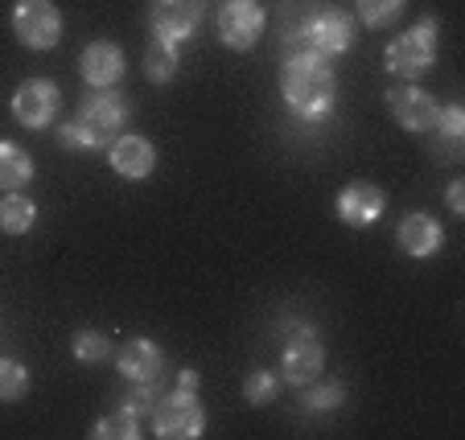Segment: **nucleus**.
<instances>
[{
	"label": "nucleus",
	"instance_id": "obj_1",
	"mask_svg": "<svg viewBox=\"0 0 465 440\" xmlns=\"http://www.w3.org/2000/svg\"><path fill=\"white\" fill-rule=\"evenodd\" d=\"M281 95L301 123H325L338 103V74L330 58L313 50H289L281 66Z\"/></svg>",
	"mask_w": 465,
	"mask_h": 440
},
{
	"label": "nucleus",
	"instance_id": "obj_2",
	"mask_svg": "<svg viewBox=\"0 0 465 440\" xmlns=\"http://www.w3.org/2000/svg\"><path fill=\"white\" fill-rule=\"evenodd\" d=\"M132 120V103L120 87H104V91H91L74 115L62 123L58 144L71 152H104L115 136L128 128Z\"/></svg>",
	"mask_w": 465,
	"mask_h": 440
},
{
	"label": "nucleus",
	"instance_id": "obj_3",
	"mask_svg": "<svg viewBox=\"0 0 465 440\" xmlns=\"http://www.w3.org/2000/svg\"><path fill=\"white\" fill-rule=\"evenodd\" d=\"M437 50H440V29L432 17H424V21H416L412 29H404L400 37H391L383 58H387V71H391L395 79L416 83L437 66Z\"/></svg>",
	"mask_w": 465,
	"mask_h": 440
},
{
	"label": "nucleus",
	"instance_id": "obj_4",
	"mask_svg": "<svg viewBox=\"0 0 465 440\" xmlns=\"http://www.w3.org/2000/svg\"><path fill=\"white\" fill-rule=\"evenodd\" d=\"M149 420H153V436H161V440H198L206 432V407L198 399V391L165 387L161 399L153 404Z\"/></svg>",
	"mask_w": 465,
	"mask_h": 440
},
{
	"label": "nucleus",
	"instance_id": "obj_5",
	"mask_svg": "<svg viewBox=\"0 0 465 440\" xmlns=\"http://www.w3.org/2000/svg\"><path fill=\"white\" fill-rule=\"evenodd\" d=\"M354 45V17L342 9H317L301 21L297 37L289 42V50H313L322 58H342Z\"/></svg>",
	"mask_w": 465,
	"mask_h": 440
},
{
	"label": "nucleus",
	"instance_id": "obj_6",
	"mask_svg": "<svg viewBox=\"0 0 465 440\" xmlns=\"http://www.w3.org/2000/svg\"><path fill=\"white\" fill-rule=\"evenodd\" d=\"M13 34L25 50H54L62 42V9L54 0H17Z\"/></svg>",
	"mask_w": 465,
	"mask_h": 440
},
{
	"label": "nucleus",
	"instance_id": "obj_7",
	"mask_svg": "<svg viewBox=\"0 0 465 440\" xmlns=\"http://www.w3.org/2000/svg\"><path fill=\"white\" fill-rule=\"evenodd\" d=\"M322 370H325V346H322V337L313 334V326H297L289 337H284L281 379L292 383V387H305V383L322 379Z\"/></svg>",
	"mask_w": 465,
	"mask_h": 440
},
{
	"label": "nucleus",
	"instance_id": "obj_8",
	"mask_svg": "<svg viewBox=\"0 0 465 440\" xmlns=\"http://www.w3.org/2000/svg\"><path fill=\"white\" fill-rule=\"evenodd\" d=\"M62 112V87L54 79H25L17 91H13V120L21 128H50Z\"/></svg>",
	"mask_w": 465,
	"mask_h": 440
},
{
	"label": "nucleus",
	"instance_id": "obj_9",
	"mask_svg": "<svg viewBox=\"0 0 465 440\" xmlns=\"http://www.w3.org/2000/svg\"><path fill=\"white\" fill-rule=\"evenodd\" d=\"M214 21H219V42L227 50L243 54L263 37V9L255 0H223V9Z\"/></svg>",
	"mask_w": 465,
	"mask_h": 440
},
{
	"label": "nucleus",
	"instance_id": "obj_10",
	"mask_svg": "<svg viewBox=\"0 0 465 440\" xmlns=\"http://www.w3.org/2000/svg\"><path fill=\"white\" fill-rule=\"evenodd\" d=\"M387 112H391V120L404 128V132H432V120H437L440 103L429 95L424 87H416V83H404V87H391L387 91Z\"/></svg>",
	"mask_w": 465,
	"mask_h": 440
},
{
	"label": "nucleus",
	"instance_id": "obj_11",
	"mask_svg": "<svg viewBox=\"0 0 465 440\" xmlns=\"http://www.w3.org/2000/svg\"><path fill=\"white\" fill-rule=\"evenodd\" d=\"M107 165H112L115 177H124V181H144V177L157 169V149H153L149 136L120 132L107 144Z\"/></svg>",
	"mask_w": 465,
	"mask_h": 440
},
{
	"label": "nucleus",
	"instance_id": "obj_12",
	"mask_svg": "<svg viewBox=\"0 0 465 440\" xmlns=\"http://www.w3.org/2000/svg\"><path fill=\"white\" fill-rule=\"evenodd\" d=\"M206 17V0H153L149 21L153 34L173 37V42H190L193 29Z\"/></svg>",
	"mask_w": 465,
	"mask_h": 440
},
{
	"label": "nucleus",
	"instance_id": "obj_13",
	"mask_svg": "<svg viewBox=\"0 0 465 440\" xmlns=\"http://www.w3.org/2000/svg\"><path fill=\"white\" fill-rule=\"evenodd\" d=\"M115 370H120L128 383H153L165 379V350L149 337H128V342L115 350Z\"/></svg>",
	"mask_w": 465,
	"mask_h": 440
},
{
	"label": "nucleus",
	"instance_id": "obj_14",
	"mask_svg": "<svg viewBox=\"0 0 465 440\" xmlns=\"http://www.w3.org/2000/svg\"><path fill=\"white\" fill-rule=\"evenodd\" d=\"M124 66H128V58H124V50L115 42H107V37H99V42H91L87 50L79 54V74L83 83H87L91 91H104V87H115V83L124 79Z\"/></svg>",
	"mask_w": 465,
	"mask_h": 440
},
{
	"label": "nucleus",
	"instance_id": "obj_15",
	"mask_svg": "<svg viewBox=\"0 0 465 440\" xmlns=\"http://www.w3.org/2000/svg\"><path fill=\"white\" fill-rule=\"evenodd\" d=\"M395 243H400V251L412 259H432L440 247H445V227H440L432 214L412 210L400 219V227H395Z\"/></svg>",
	"mask_w": 465,
	"mask_h": 440
},
{
	"label": "nucleus",
	"instance_id": "obj_16",
	"mask_svg": "<svg viewBox=\"0 0 465 440\" xmlns=\"http://www.w3.org/2000/svg\"><path fill=\"white\" fill-rule=\"evenodd\" d=\"M383 210H387V194L375 181H351L338 194V219L346 227H371V222L383 219Z\"/></svg>",
	"mask_w": 465,
	"mask_h": 440
},
{
	"label": "nucleus",
	"instance_id": "obj_17",
	"mask_svg": "<svg viewBox=\"0 0 465 440\" xmlns=\"http://www.w3.org/2000/svg\"><path fill=\"white\" fill-rule=\"evenodd\" d=\"M34 181V157L25 144L0 141V194H17Z\"/></svg>",
	"mask_w": 465,
	"mask_h": 440
},
{
	"label": "nucleus",
	"instance_id": "obj_18",
	"mask_svg": "<svg viewBox=\"0 0 465 440\" xmlns=\"http://www.w3.org/2000/svg\"><path fill=\"white\" fill-rule=\"evenodd\" d=\"M432 144H437L440 157L457 161L461 157V144H465V112L461 103H440L437 120H432Z\"/></svg>",
	"mask_w": 465,
	"mask_h": 440
},
{
	"label": "nucleus",
	"instance_id": "obj_19",
	"mask_svg": "<svg viewBox=\"0 0 465 440\" xmlns=\"http://www.w3.org/2000/svg\"><path fill=\"white\" fill-rule=\"evenodd\" d=\"M177 66H182V42L153 34L149 45H144V79L161 87V83H169L177 74Z\"/></svg>",
	"mask_w": 465,
	"mask_h": 440
},
{
	"label": "nucleus",
	"instance_id": "obj_20",
	"mask_svg": "<svg viewBox=\"0 0 465 440\" xmlns=\"http://www.w3.org/2000/svg\"><path fill=\"white\" fill-rule=\"evenodd\" d=\"M34 222H37L34 198H25L21 190L0 198V230H5V235H25V230H34Z\"/></svg>",
	"mask_w": 465,
	"mask_h": 440
},
{
	"label": "nucleus",
	"instance_id": "obj_21",
	"mask_svg": "<svg viewBox=\"0 0 465 440\" xmlns=\"http://www.w3.org/2000/svg\"><path fill=\"white\" fill-rule=\"evenodd\" d=\"M91 436L95 440H136L141 436V416L120 404L112 416H104V420L91 428Z\"/></svg>",
	"mask_w": 465,
	"mask_h": 440
},
{
	"label": "nucleus",
	"instance_id": "obj_22",
	"mask_svg": "<svg viewBox=\"0 0 465 440\" xmlns=\"http://www.w3.org/2000/svg\"><path fill=\"white\" fill-rule=\"evenodd\" d=\"M346 399V387L342 383H305V391H301V412L309 416H322V412H334V407H342Z\"/></svg>",
	"mask_w": 465,
	"mask_h": 440
},
{
	"label": "nucleus",
	"instance_id": "obj_23",
	"mask_svg": "<svg viewBox=\"0 0 465 440\" xmlns=\"http://www.w3.org/2000/svg\"><path fill=\"white\" fill-rule=\"evenodd\" d=\"M408 9V0H354V13L367 29H387L400 21V13Z\"/></svg>",
	"mask_w": 465,
	"mask_h": 440
},
{
	"label": "nucleus",
	"instance_id": "obj_24",
	"mask_svg": "<svg viewBox=\"0 0 465 440\" xmlns=\"http://www.w3.org/2000/svg\"><path fill=\"white\" fill-rule=\"evenodd\" d=\"M281 375H276V370H268V367H260V370H252V375H247L243 379V399L252 407H263V404H272L276 396H281Z\"/></svg>",
	"mask_w": 465,
	"mask_h": 440
},
{
	"label": "nucleus",
	"instance_id": "obj_25",
	"mask_svg": "<svg viewBox=\"0 0 465 440\" xmlns=\"http://www.w3.org/2000/svg\"><path fill=\"white\" fill-rule=\"evenodd\" d=\"M29 370L17 358H0V399L5 404H21L29 396Z\"/></svg>",
	"mask_w": 465,
	"mask_h": 440
},
{
	"label": "nucleus",
	"instance_id": "obj_26",
	"mask_svg": "<svg viewBox=\"0 0 465 440\" xmlns=\"http://www.w3.org/2000/svg\"><path fill=\"white\" fill-rule=\"evenodd\" d=\"M71 350H74V358H79L83 367H95V362L112 358V342H107L104 334H95V329H79L74 342H71Z\"/></svg>",
	"mask_w": 465,
	"mask_h": 440
},
{
	"label": "nucleus",
	"instance_id": "obj_27",
	"mask_svg": "<svg viewBox=\"0 0 465 440\" xmlns=\"http://www.w3.org/2000/svg\"><path fill=\"white\" fill-rule=\"evenodd\" d=\"M161 391H165V379H153V383H128V391H124V407H132V412L141 416H149L153 412V404L161 399Z\"/></svg>",
	"mask_w": 465,
	"mask_h": 440
},
{
	"label": "nucleus",
	"instance_id": "obj_28",
	"mask_svg": "<svg viewBox=\"0 0 465 440\" xmlns=\"http://www.w3.org/2000/svg\"><path fill=\"white\" fill-rule=\"evenodd\" d=\"M445 202H449V210H453V214H465V181H461V177H453V181H449Z\"/></svg>",
	"mask_w": 465,
	"mask_h": 440
},
{
	"label": "nucleus",
	"instance_id": "obj_29",
	"mask_svg": "<svg viewBox=\"0 0 465 440\" xmlns=\"http://www.w3.org/2000/svg\"><path fill=\"white\" fill-rule=\"evenodd\" d=\"M177 387H190V391H198V370H177Z\"/></svg>",
	"mask_w": 465,
	"mask_h": 440
}]
</instances>
